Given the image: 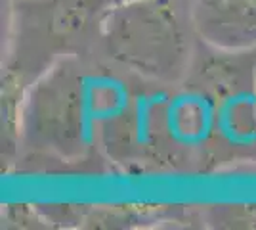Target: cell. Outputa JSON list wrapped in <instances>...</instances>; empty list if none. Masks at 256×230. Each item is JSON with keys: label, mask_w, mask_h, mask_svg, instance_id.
I'll list each match as a JSON object with an SVG mask.
<instances>
[{"label": "cell", "mask_w": 256, "mask_h": 230, "mask_svg": "<svg viewBox=\"0 0 256 230\" xmlns=\"http://www.w3.org/2000/svg\"><path fill=\"white\" fill-rule=\"evenodd\" d=\"M166 90L98 54L64 60L27 90L12 161L157 171V123Z\"/></svg>", "instance_id": "cell-1"}, {"label": "cell", "mask_w": 256, "mask_h": 230, "mask_svg": "<svg viewBox=\"0 0 256 230\" xmlns=\"http://www.w3.org/2000/svg\"><path fill=\"white\" fill-rule=\"evenodd\" d=\"M109 0H10L2 66L4 152L14 155L18 117L34 81L56 64L100 50Z\"/></svg>", "instance_id": "cell-2"}, {"label": "cell", "mask_w": 256, "mask_h": 230, "mask_svg": "<svg viewBox=\"0 0 256 230\" xmlns=\"http://www.w3.org/2000/svg\"><path fill=\"white\" fill-rule=\"evenodd\" d=\"M197 43L192 0H128L107 12L98 56L150 83L176 87L190 73Z\"/></svg>", "instance_id": "cell-3"}, {"label": "cell", "mask_w": 256, "mask_h": 230, "mask_svg": "<svg viewBox=\"0 0 256 230\" xmlns=\"http://www.w3.org/2000/svg\"><path fill=\"white\" fill-rule=\"evenodd\" d=\"M186 79L203 88L212 106V171L256 163V50L230 52L199 41Z\"/></svg>", "instance_id": "cell-4"}, {"label": "cell", "mask_w": 256, "mask_h": 230, "mask_svg": "<svg viewBox=\"0 0 256 230\" xmlns=\"http://www.w3.org/2000/svg\"><path fill=\"white\" fill-rule=\"evenodd\" d=\"M199 41L218 50H256V0H192Z\"/></svg>", "instance_id": "cell-5"}, {"label": "cell", "mask_w": 256, "mask_h": 230, "mask_svg": "<svg viewBox=\"0 0 256 230\" xmlns=\"http://www.w3.org/2000/svg\"><path fill=\"white\" fill-rule=\"evenodd\" d=\"M204 220L214 228H256V205H214Z\"/></svg>", "instance_id": "cell-6"}, {"label": "cell", "mask_w": 256, "mask_h": 230, "mask_svg": "<svg viewBox=\"0 0 256 230\" xmlns=\"http://www.w3.org/2000/svg\"><path fill=\"white\" fill-rule=\"evenodd\" d=\"M111 4H120V2H128V0H109Z\"/></svg>", "instance_id": "cell-7"}]
</instances>
